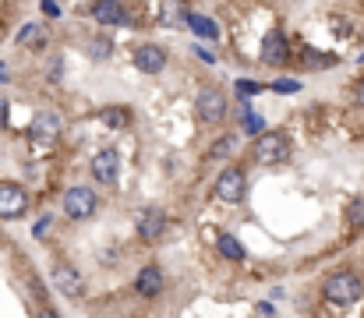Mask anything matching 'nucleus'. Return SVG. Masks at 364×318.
<instances>
[{
    "instance_id": "obj_22",
    "label": "nucleus",
    "mask_w": 364,
    "mask_h": 318,
    "mask_svg": "<svg viewBox=\"0 0 364 318\" xmlns=\"http://www.w3.org/2000/svg\"><path fill=\"white\" fill-rule=\"evenodd\" d=\"M272 92H301V82H294V78H279V82H272Z\"/></svg>"
},
{
    "instance_id": "obj_3",
    "label": "nucleus",
    "mask_w": 364,
    "mask_h": 318,
    "mask_svg": "<svg viewBox=\"0 0 364 318\" xmlns=\"http://www.w3.org/2000/svg\"><path fill=\"white\" fill-rule=\"evenodd\" d=\"M96 206H100V198H96L92 188L75 184V188L64 191V212H68L71 219H89V216H96Z\"/></svg>"
},
{
    "instance_id": "obj_9",
    "label": "nucleus",
    "mask_w": 364,
    "mask_h": 318,
    "mask_svg": "<svg viewBox=\"0 0 364 318\" xmlns=\"http://www.w3.org/2000/svg\"><path fill=\"white\" fill-rule=\"evenodd\" d=\"M138 237L145 240V244H152V240H159L163 237V230H166V212L163 209H141L138 212Z\"/></svg>"
},
{
    "instance_id": "obj_12",
    "label": "nucleus",
    "mask_w": 364,
    "mask_h": 318,
    "mask_svg": "<svg viewBox=\"0 0 364 318\" xmlns=\"http://www.w3.org/2000/svg\"><path fill=\"white\" fill-rule=\"evenodd\" d=\"M134 68L145 71V75H159V71L166 68V50H163V46H152V43L138 46V50H134Z\"/></svg>"
},
{
    "instance_id": "obj_2",
    "label": "nucleus",
    "mask_w": 364,
    "mask_h": 318,
    "mask_svg": "<svg viewBox=\"0 0 364 318\" xmlns=\"http://www.w3.org/2000/svg\"><path fill=\"white\" fill-rule=\"evenodd\" d=\"M255 159L265 163V166H276V163H287L290 159V138L283 131H262L255 138Z\"/></svg>"
},
{
    "instance_id": "obj_20",
    "label": "nucleus",
    "mask_w": 364,
    "mask_h": 318,
    "mask_svg": "<svg viewBox=\"0 0 364 318\" xmlns=\"http://www.w3.org/2000/svg\"><path fill=\"white\" fill-rule=\"evenodd\" d=\"M230 152H234V134H223V142H220V145H213V152H209V156L223 159V156H230Z\"/></svg>"
},
{
    "instance_id": "obj_8",
    "label": "nucleus",
    "mask_w": 364,
    "mask_h": 318,
    "mask_svg": "<svg viewBox=\"0 0 364 318\" xmlns=\"http://www.w3.org/2000/svg\"><path fill=\"white\" fill-rule=\"evenodd\" d=\"M53 287H57L64 297H82V290H85V280H82V272H78L75 265L60 262V265H53Z\"/></svg>"
},
{
    "instance_id": "obj_26",
    "label": "nucleus",
    "mask_w": 364,
    "mask_h": 318,
    "mask_svg": "<svg viewBox=\"0 0 364 318\" xmlns=\"http://www.w3.org/2000/svg\"><path fill=\"white\" fill-rule=\"evenodd\" d=\"M247 131H251V134H262V117L247 113Z\"/></svg>"
},
{
    "instance_id": "obj_21",
    "label": "nucleus",
    "mask_w": 364,
    "mask_h": 318,
    "mask_svg": "<svg viewBox=\"0 0 364 318\" xmlns=\"http://www.w3.org/2000/svg\"><path fill=\"white\" fill-rule=\"evenodd\" d=\"M347 219H350V226H364V198H358V202L350 206Z\"/></svg>"
},
{
    "instance_id": "obj_16",
    "label": "nucleus",
    "mask_w": 364,
    "mask_h": 318,
    "mask_svg": "<svg viewBox=\"0 0 364 318\" xmlns=\"http://www.w3.org/2000/svg\"><path fill=\"white\" fill-rule=\"evenodd\" d=\"M184 25H188L195 36H202V39H220V25H216L213 18H205V14H188Z\"/></svg>"
},
{
    "instance_id": "obj_18",
    "label": "nucleus",
    "mask_w": 364,
    "mask_h": 318,
    "mask_svg": "<svg viewBox=\"0 0 364 318\" xmlns=\"http://www.w3.org/2000/svg\"><path fill=\"white\" fill-rule=\"evenodd\" d=\"M103 124L107 127H127L131 124V113L124 106H110V110H103Z\"/></svg>"
},
{
    "instance_id": "obj_24",
    "label": "nucleus",
    "mask_w": 364,
    "mask_h": 318,
    "mask_svg": "<svg viewBox=\"0 0 364 318\" xmlns=\"http://www.w3.org/2000/svg\"><path fill=\"white\" fill-rule=\"evenodd\" d=\"M255 92H262V85H258V82H247V78H241V82H237V96H255Z\"/></svg>"
},
{
    "instance_id": "obj_15",
    "label": "nucleus",
    "mask_w": 364,
    "mask_h": 318,
    "mask_svg": "<svg viewBox=\"0 0 364 318\" xmlns=\"http://www.w3.org/2000/svg\"><path fill=\"white\" fill-rule=\"evenodd\" d=\"M46 39H50V28L43 25V21H28L21 32H18V46H25V50H39V46H46Z\"/></svg>"
},
{
    "instance_id": "obj_11",
    "label": "nucleus",
    "mask_w": 364,
    "mask_h": 318,
    "mask_svg": "<svg viewBox=\"0 0 364 318\" xmlns=\"http://www.w3.org/2000/svg\"><path fill=\"white\" fill-rule=\"evenodd\" d=\"M117 174H121V156H117L114 149H103V152L92 156V177H96L100 184H114Z\"/></svg>"
},
{
    "instance_id": "obj_14",
    "label": "nucleus",
    "mask_w": 364,
    "mask_h": 318,
    "mask_svg": "<svg viewBox=\"0 0 364 318\" xmlns=\"http://www.w3.org/2000/svg\"><path fill=\"white\" fill-rule=\"evenodd\" d=\"M134 290H138L141 297H156V294L163 290V269H159V265H145V269L138 272V280H134Z\"/></svg>"
},
{
    "instance_id": "obj_32",
    "label": "nucleus",
    "mask_w": 364,
    "mask_h": 318,
    "mask_svg": "<svg viewBox=\"0 0 364 318\" xmlns=\"http://www.w3.org/2000/svg\"><path fill=\"white\" fill-rule=\"evenodd\" d=\"M39 318H57V315H53V312H43V315H39Z\"/></svg>"
},
{
    "instance_id": "obj_13",
    "label": "nucleus",
    "mask_w": 364,
    "mask_h": 318,
    "mask_svg": "<svg viewBox=\"0 0 364 318\" xmlns=\"http://www.w3.org/2000/svg\"><path fill=\"white\" fill-rule=\"evenodd\" d=\"M92 18L100 21V25H131V11L124 7V4H92Z\"/></svg>"
},
{
    "instance_id": "obj_1",
    "label": "nucleus",
    "mask_w": 364,
    "mask_h": 318,
    "mask_svg": "<svg viewBox=\"0 0 364 318\" xmlns=\"http://www.w3.org/2000/svg\"><path fill=\"white\" fill-rule=\"evenodd\" d=\"M322 294H326V301H333V304H354V301H361L364 280L358 272H333V276L326 280Z\"/></svg>"
},
{
    "instance_id": "obj_6",
    "label": "nucleus",
    "mask_w": 364,
    "mask_h": 318,
    "mask_svg": "<svg viewBox=\"0 0 364 318\" xmlns=\"http://www.w3.org/2000/svg\"><path fill=\"white\" fill-rule=\"evenodd\" d=\"M195 110H198V120L205 124H220L227 117V96L220 89H202L198 100H195Z\"/></svg>"
},
{
    "instance_id": "obj_25",
    "label": "nucleus",
    "mask_w": 364,
    "mask_h": 318,
    "mask_svg": "<svg viewBox=\"0 0 364 318\" xmlns=\"http://www.w3.org/2000/svg\"><path fill=\"white\" fill-rule=\"evenodd\" d=\"M50 223H53L50 216H39V219H36V226H32V237H43V233L50 230Z\"/></svg>"
},
{
    "instance_id": "obj_27",
    "label": "nucleus",
    "mask_w": 364,
    "mask_h": 318,
    "mask_svg": "<svg viewBox=\"0 0 364 318\" xmlns=\"http://www.w3.org/2000/svg\"><path fill=\"white\" fill-rule=\"evenodd\" d=\"M43 14H46V18H57V14H60V4H43Z\"/></svg>"
},
{
    "instance_id": "obj_7",
    "label": "nucleus",
    "mask_w": 364,
    "mask_h": 318,
    "mask_svg": "<svg viewBox=\"0 0 364 318\" xmlns=\"http://www.w3.org/2000/svg\"><path fill=\"white\" fill-rule=\"evenodd\" d=\"M28 209V191L21 184H0V219H14V216H25Z\"/></svg>"
},
{
    "instance_id": "obj_17",
    "label": "nucleus",
    "mask_w": 364,
    "mask_h": 318,
    "mask_svg": "<svg viewBox=\"0 0 364 318\" xmlns=\"http://www.w3.org/2000/svg\"><path fill=\"white\" fill-rule=\"evenodd\" d=\"M216 248H220V255H223V258H230V262H241L244 258V248H241V240H237L234 233H220Z\"/></svg>"
},
{
    "instance_id": "obj_19",
    "label": "nucleus",
    "mask_w": 364,
    "mask_h": 318,
    "mask_svg": "<svg viewBox=\"0 0 364 318\" xmlns=\"http://www.w3.org/2000/svg\"><path fill=\"white\" fill-rule=\"evenodd\" d=\"M304 60H308L311 68H333V64H336V57H333V53H322V57H318L315 50H308V57H304Z\"/></svg>"
},
{
    "instance_id": "obj_5",
    "label": "nucleus",
    "mask_w": 364,
    "mask_h": 318,
    "mask_svg": "<svg viewBox=\"0 0 364 318\" xmlns=\"http://www.w3.org/2000/svg\"><path fill=\"white\" fill-rule=\"evenodd\" d=\"M60 131H64V124H60V117H57L53 110L36 113L32 124H28V138H32L36 145H53V142L60 138Z\"/></svg>"
},
{
    "instance_id": "obj_10",
    "label": "nucleus",
    "mask_w": 364,
    "mask_h": 318,
    "mask_svg": "<svg viewBox=\"0 0 364 318\" xmlns=\"http://www.w3.org/2000/svg\"><path fill=\"white\" fill-rule=\"evenodd\" d=\"M287 60H290L287 36H283V32H269V36L262 39V64H269V68H279V64H287Z\"/></svg>"
},
{
    "instance_id": "obj_23",
    "label": "nucleus",
    "mask_w": 364,
    "mask_h": 318,
    "mask_svg": "<svg viewBox=\"0 0 364 318\" xmlns=\"http://www.w3.org/2000/svg\"><path fill=\"white\" fill-rule=\"evenodd\" d=\"M92 57H96V60L110 57V39H92Z\"/></svg>"
},
{
    "instance_id": "obj_30",
    "label": "nucleus",
    "mask_w": 364,
    "mask_h": 318,
    "mask_svg": "<svg viewBox=\"0 0 364 318\" xmlns=\"http://www.w3.org/2000/svg\"><path fill=\"white\" fill-rule=\"evenodd\" d=\"M358 103L364 106V78H361V85H358Z\"/></svg>"
},
{
    "instance_id": "obj_28",
    "label": "nucleus",
    "mask_w": 364,
    "mask_h": 318,
    "mask_svg": "<svg viewBox=\"0 0 364 318\" xmlns=\"http://www.w3.org/2000/svg\"><path fill=\"white\" fill-rule=\"evenodd\" d=\"M4 124H7V100L0 96V127H4Z\"/></svg>"
},
{
    "instance_id": "obj_4",
    "label": "nucleus",
    "mask_w": 364,
    "mask_h": 318,
    "mask_svg": "<svg viewBox=\"0 0 364 318\" xmlns=\"http://www.w3.org/2000/svg\"><path fill=\"white\" fill-rule=\"evenodd\" d=\"M244 191H247V177H244V170H237V166H227V170L216 177V198H220V202L237 206L244 198Z\"/></svg>"
},
{
    "instance_id": "obj_29",
    "label": "nucleus",
    "mask_w": 364,
    "mask_h": 318,
    "mask_svg": "<svg viewBox=\"0 0 364 318\" xmlns=\"http://www.w3.org/2000/svg\"><path fill=\"white\" fill-rule=\"evenodd\" d=\"M195 53H198V57H202V60H205V64H213V60H216V57H213V53H209V50H202V46H198V50H195Z\"/></svg>"
},
{
    "instance_id": "obj_31",
    "label": "nucleus",
    "mask_w": 364,
    "mask_h": 318,
    "mask_svg": "<svg viewBox=\"0 0 364 318\" xmlns=\"http://www.w3.org/2000/svg\"><path fill=\"white\" fill-rule=\"evenodd\" d=\"M0 82H7V68L4 64H0Z\"/></svg>"
}]
</instances>
